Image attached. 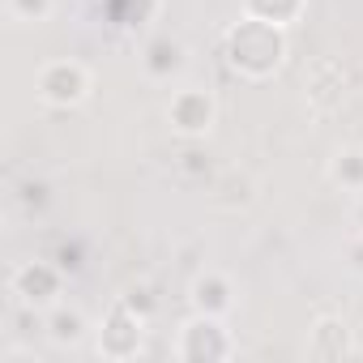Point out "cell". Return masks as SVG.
<instances>
[{"instance_id": "obj_1", "label": "cell", "mask_w": 363, "mask_h": 363, "mask_svg": "<svg viewBox=\"0 0 363 363\" xmlns=\"http://www.w3.org/2000/svg\"><path fill=\"white\" fill-rule=\"evenodd\" d=\"M286 30L248 13H240V22L223 35V60L240 82H269L286 65Z\"/></svg>"}, {"instance_id": "obj_2", "label": "cell", "mask_w": 363, "mask_h": 363, "mask_svg": "<svg viewBox=\"0 0 363 363\" xmlns=\"http://www.w3.org/2000/svg\"><path fill=\"white\" fill-rule=\"evenodd\" d=\"M90 94H94V73H90V65H82L73 56L48 60L35 73V99L52 111H77Z\"/></svg>"}, {"instance_id": "obj_3", "label": "cell", "mask_w": 363, "mask_h": 363, "mask_svg": "<svg viewBox=\"0 0 363 363\" xmlns=\"http://www.w3.org/2000/svg\"><path fill=\"white\" fill-rule=\"evenodd\" d=\"M171 350H175V359H184V363H223V359L235 354V337L227 329V316L193 312L184 325H179Z\"/></svg>"}, {"instance_id": "obj_4", "label": "cell", "mask_w": 363, "mask_h": 363, "mask_svg": "<svg viewBox=\"0 0 363 363\" xmlns=\"http://www.w3.org/2000/svg\"><path fill=\"white\" fill-rule=\"evenodd\" d=\"M9 295L22 312H48L65 295V269L56 261H22L9 274Z\"/></svg>"}, {"instance_id": "obj_5", "label": "cell", "mask_w": 363, "mask_h": 363, "mask_svg": "<svg viewBox=\"0 0 363 363\" xmlns=\"http://www.w3.org/2000/svg\"><path fill=\"white\" fill-rule=\"evenodd\" d=\"M167 124L184 141H206L218 124V99L206 86H179L167 99Z\"/></svg>"}, {"instance_id": "obj_6", "label": "cell", "mask_w": 363, "mask_h": 363, "mask_svg": "<svg viewBox=\"0 0 363 363\" xmlns=\"http://www.w3.org/2000/svg\"><path fill=\"white\" fill-rule=\"evenodd\" d=\"M141 342H145V316L133 312L124 299H116L94 333V350L103 359H137L141 354Z\"/></svg>"}, {"instance_id": "obj_7", "label": "cell", "mask_w": 363, "mask_h": 363, "mask_svg": "<svg viewBox=\"0 0 363 363\" xmlns=\"http://www.w3.org/2000/svg\"><path fill=\"white\" fill-rule=\"evenodd\" d=\"M189 303L201 316H231L235 308V282L223 269H201L189 286Z\"/></svg>"}, {"instance_id": "obj_8", "label": "cell", "mask_w": 363, "mask_h": 363, "mask_svg": "<svg viewBox=\"0 0 363 363\" xmlns=\"http://www.w3.org/2000/svg\"><path fill=\"white\" fill-rule=\"evenodd\" d=\"M308 354L312 359H350L354 342H350V325L333 312H320L308 329Z\"/></svg>"}, {"instance_id": "obj_9", "label": "cell", "mask_w": 363, "mask_h": 363, "mask_svg": "<svg viewBox=\"0 0 363 363\" xmlns=\"http://www.w3.org/2000/svg\"><path fill=\"white\" fill-rule=\"evenodd\" d=\"M184 65H189V52H184V43L171 39V35H154V39L141 48V69H145V77H154V82L179 77V73H184Z\"/></svg>"}, {"instance_id": "obj_10", "label": "cell", "mask_w": 363, "mask_h": 363, "mask_svg": "<svg viewBox=\"0 0 363 363\" xmlns=\"http://www.w3.org/2000/svg\"><path fill=\"white\" fill-rule=\"evenodd\" d=\"M43 329H48V342L60 346V350H77V346L90 337V320H86V312L73 308V303H65V299H60L56 308L43 312Z\"/></svg>"}, {"instance_id": "obj_11", "label": "cell", "mask_w": 363, "mask_h": 363, "mask_svg": "<svg viewBox=\"0 0 363 363\" xmlns=\"http://www.w3.org/2000/svg\"><path fill=\"white\" fill-rule=\"evenodd\" d=\"M329 184L363 197V145H342L329 158Z\"/></svg>"}, {"instance_id": "obj_12", "label": "cell", "mask_w": 363, "mask_h": 363, "mask_svg": "<svg viewBox=\"0 0 363 363\" xmlns=\"http://www.w3.org/2000/svg\"><path fill=\"white\" fill-rule=\"evenodd\" d=\"M303 9H308V0H240V13L261 18V22L282 26V30H291L303 18Z\"/></svg>"}, {"instance_id": "obj_13", "label": "cell", "mask_w": 363, "mask_h": 363, "mask_svg": "<svg viewBox=\"0 0 363 363\" xmlns=\"http://www.w3.org/2000/svg\"><path fill=\"white\" fill-rule=\"evenodd\" d=\"M103 5H107L111 22L124 26V30H137L158 13V0H103Z\"/></svg>"}, {"instance_id": "obj_14", "label": "cell", "mask_w": 363, "mask_h": 363, "mask_svg": "<svg viewBox=\"0 0 363 363\" xmlns=\"http://www.w3.org/2000/svg\"><path fill=\"white\" fill-rule=\"evenodd\" d=\"M252 197H257V184H252L248 175H240V171H231L223 184L214 189V201H218V206H231V210H235V206H240V210L252 206Z\"/></svg>"}, {"instance_id": "obj_15", "label": "cell", "mask_w": 363, "mask_h": 363, "mask_svg": "<svg viewBox=\"0 0 363 363\" xmlns=\"http://www.w3.org/2000/svg\"><path fill=\"white\" fill-rule=\"evenodd\" d=\"M56 13V0H9V22L22 26H39Z\"/></svg>"}, {"instance_id": "obj_16", "label": "cell", "mask_w": 363, "mask_h": 363, "mask_svg": "<svg viewBox=\"0 0 363 363\" xmlns=\"http://www.w3.org/2000/svg\"><path fill=\"white\" fill-rule=\"evenodd\" d=\"M120 299H124V303H128L133 312H141L145 320H150V316L158 312V299H154V291H150L145 282H133V286H124V295H120Z\"/></svg>"}, {"instance_id": "obj_17", "label": "cell", "mask_w": 363, "mask_h": 363, "mask_svg": "<svg viewBox=\"0 0 363 363\" xmlns=\"http://www.w3.org/2000/svg\"><path fill=\"white\" fill-rule=\"evenodd\" d=\"M354 227L363 231V201H359V210H354Z\"/></svg>"}]
</instances>
